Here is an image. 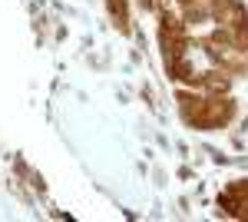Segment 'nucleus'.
<instances>
[{
    "instance_id": "f257e3e1",
    "label": "nucleus",
    "mask_w": 248,
    "mask_h": 222,
    "mask_svg": "<svg viewBox=\"0 0 248 222\" xmlns=\"http://www.w3.org/2000/svg\"><path fill=\"white\" fill-rule=\"evenodd\" d=\"M109 10H113V17L119 20V27L126 30V0H109Z\"/></svg>"
}]
</instances>
